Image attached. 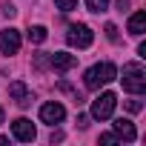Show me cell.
I'll use <instances>...</instances> for the list:
<instances>
[{
  "instance_id": "e0dca14e",
  "label": "cell",
  "mask_w": 146,
  "mask_h": 146,
  "mask_svg": "<svg viewBox=\"0 0 146 146\" xmlns=\"http://www.w3.org/2000/svg\"><path fill=\"white\" fill-rule=\"evenodd\" d=\"M120 137L117 135H100V143H106V146H112V143H117Z\"/></svg>"
},
{
  "instance_id": "277c9868",
  "label": "cell",
  "mask_w": 146,
  "mask_h": 146,
  "mask_svg": "<svg viewBox=\"0 0 146 146\" xmlns=\"http://www.w3.org/2000/svg\"><path fill=\"white\" fill-rule=\"evenodd\" d=\"M92 40H95V35H92V29H89V26H83V23L69 26V32H66V43H69V46L89 49V46H92Z\"/></svg>"
},
{
  "instance_id": "8fae6325",
  "label": "cell",
  "mask_w": 146,
  "mask_h": 146,
  "mask_svg": "<svg viewBox=\"0 0 146 146\" xmlns=\"http://www.w3.org/2000/svg\"><path fill=\"white\" fill-rule=\"evenodd\" d=\"M143 32H146V12H135V15L129 17V35L140 37Z\"/></svg>"
},
{
  "instance_id": "ac0fdd59",
  "label": "cell",
  "mask_w": 146,
  "mask_h": 146,
  "mask_svg": "<svg viewBox=\"0 0 146 146\" xmlns=\"http://www.w3.org/2000/svg\"><path fill=\"white\" fill-rule=\"evenodd\" d=\"M132 6V0H117V12H126Z\"/></svg>"
},
{
  "instance_id": "9a60e30c",
  "label": "cell",
  "mask_w": 146,
  "mask_h": 146,
  "mask_svg": "<svg viewBox=\"0 0 146 146\" xmlns=\"http://www.w3.org/2000/svg\"><path fill=\"white\" fill-rule=\"evenodd\" d=\"M126 109H129V112H140V109H143V103H140V100H137V95H135V98H129V100H126Z\"/></svg>"
},
{
  "instance_id": "2e32d148",
  "label": "cell",
  "mask_w": 146,
  "mask_h": 146,
  "mask_svg": "<svg viewBox=\"0 0 146 146\" xmlns=\"http://www.w3.org/2000/svg\"><path fill=\"white\" fill-rule=\"evenodd\" d=\"M103 32H106V37H109V40H117V29H115V23H106V29H103Z\"/></svg>"
},
{
  "instance_id": "8992f818",
  "label": "cell",
  "mask_w": 146,
  "mask_h": 146,
  "mask_svg": "<svg viewBox=\"0 0 146 146\" xmlns=\"http://www.w3.org/2000/svg\"><path fill=\"white\" fill-rule=\"evenodd\" d=\"M0 52L3 54H17L20 52V32L17 29H3L0 32Z\"/></svg>"
},
{
  "instance_id": "3957f363",
  "label": "cell",
  "mask_w": 146,
  "mask_h": 146,
  "mask_svg": "<svg viewBox=\"0 0 146 146\" xmlns=\"http://www.w3.org/2000/svg\"><path fill=\"white\" fill-rule=\"evenodd\" d=\"M115 106H117V95L115 92H103V95H98L92 100V117L95 120H109Z\"/></svg>"
},
{
  "instance_id": "7a4b0ae2",
  "label": "cell",
  "mask_w": 146,
  "mask_h": 146,
  "mask_svg": "<svg viewBox=\"0 0 146 146\" xmlns=\"http://www.w3.org/2000/svg\"><path fill=\"white\" fill-rule=\"evenodd\" d=\"M115 75H117L115 63L103 60V63H98V66H92V69L86 72V89H100V86H106L109 80H115Z\"/></svg>"
},
{
  "instance_id": "52a82bcc",
  "label": "cell",
  "mask_w": 146,
  "mask_h": 146,
  "mask_svg": "<svg viewBox=\"0 0 146 146\" xmlns=\"http://www.w3.org/2000/svg\"><path fill=\"white\" fill-rule=\"evenodd\" d=\"M12 135L17 137V140H23V143H29V140H35V126H32V120L29 117H17L15 123H12Z\"/></svg>"
},
{
  "instance_id": "ba28073f",
  "label": "cell",
  "mask_w": 146,
  "mask_h": 146,
  "mask_svg": "<svg viewBox=\"0 0 146 146\" xmlns=\"http://www.w3.org/2000/svg\"><path fill=\"white\" fill-rule=\"evenodd\" d=\"M49 63H52L54 72H69V69H75V66H78V57H75V54H69V52H54V54L49 57Z\"/></svg>"
},
{
  "instance_id": "6da1fadb",
  "label": "cell",
  "mask_w": 146,
  "mask_h": 146,
  "mask_svg": "<svg viewBox=\"0 0 146 146\" xmlns=\"http://www.w3.org/2000/svg\"><path fill=\"white\" fill-rule=\"evenodd\" d=\"M123 89L129 95H143L146 92V72L140 63H126L123 66Z\"/></svg>"
},
{
  "instance_id": "d6986e66",
  "label": "cell",
  "mask_w": 146,
  "mask_h": 146,
  "mask_svg": "<svg viewBox=\"0 0 146 146\" xmlns=\"http://www.w3.org/2000/svg\"><path fill=\"white\" fill-rule=\"evenodd\" d=\"M0 123H3V106H0Z\"/></svg>"
},
{
  "instance_id": "4fadbf2b",
  "label": "cell",
  "mask_w": 146,
  "mask_h": 146,
  "mask_svg": "<svg viewBox=\"0 0 146 146\" xmlns=\"http://www.w3.org/2000/svg\"><path fill=\"white\" fill-rule=\"evenodd\" d=\"M86 6H89V12H106L109 9V0H86Z\"/></svg>"
},
{
  "instance_id": "9c48e42d",
  "label": "cell",
  "mask_w": 146,
  "mask_h": 146,
  "mask_svg": "<svg viewBox=\"0 0 146 146\" xmlns=\"http://www.w3.org/2000/svg\"><path fill=\"white\" fill-rule=\"evenodd\" d=\"M115 135H117V137H123L126 143H132V140L137 137V132H135L132 120H126V117H117V120H115Z\"/></svg>"
},
{
  "instance_id": "5bb4252c",
  "label": "cell",
  "mask_w": 146,
  "mask_h": 146,
  "mask_svg": "<svg viewBox=\"0 0 146 146\" xmlns=\"http://www.w3.org/2000/svg\"><path fill=\"white\" fill-rule=\"evenodd\" d=\"M54 6H57L60 12H75V9H78V0H54Z\"/></svg>"
},
{
  "instance_id": "30bf717a",
  "label": "cell",
  "mask_w": 146,
  "mask_h": 146,
  "mask_svg": "<svg viewBox=\"0 0 146 146\" xmlns=\"http://www.w3.org/2000/svg\"><path fill=\"white\" fill-rule=\"evenodd\" d=\"M9 95L20 103V106H26V103H32V92L26 89V83H20V80H15L12 86H9Z\"/></svg>"
},
{
  "instance_id": "7c38bea8",
  "label": "cell",
  "mask_w": 146,
  "mask_h": 146,
  "mask_svg": "<svg viewBox=\"0 0 146 146\" xmlns=\"http://www.w3.org/2000/svg\"><path fill=\"white\" fill-rule=\"evenodd\" d=\"M29 40L32 43H43L46 40V26H32L29 29Z\"/></svg>"
},
{
  "instance_id": "5b68a950",
  "label": "cell",
  "mask_w": 146,
  "mask_h": 146,
  "mask_svg": "<svg viewBox=\"0 0 146 146\" xmlns=\"http://www.w3.org/2000/svg\"><path fill=\"white\" fill-rule=\"evenodd\" d=\"M63 117H66V109H63L57 100H49V103H43V106H40V120H43V123L54 126V123H60Z\"/></svg>"
}]
</instances>
